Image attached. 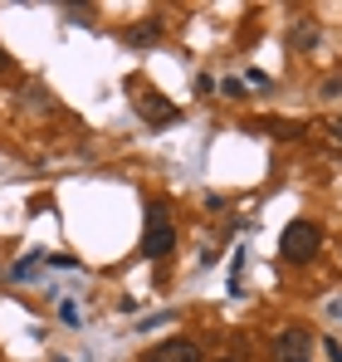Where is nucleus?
<instances>
[{"label": "nucleus", "mask_w": 342, "mask_h": 362, "mask_svg": "<svg viewBox=\"0 0 342 362\" xmlns=\"http://www.w3.org/2000/svg\"><path fill=\"white\" fill-rule=\"evenodd\" d=\"M318 250H323V230H318L313 221H288V226H284V235H279V255H284L288 264H308Z\"/></svg>", "instance_id": "obj_1"}, {"label": "nucleus", "mask_w": 342, "mask_h": 362, "mask_svg": "<svg viewBox=\"0 0 342 362\" xmlns=\"http://www.w3.org/2000/svg\"><path fill=\"white\" fill-rule=\"evenodd\" d=\"M176 250V226H171L167 206H152L147 211V235H142V255L147 259H167Z\"/></svg>", "instance_id": "obj_2"}, {"label": "nucleus", "mask_w": 342, "mask_h": 362, "mask_svg": "<svg viewBox=\"0 0 342 362\" xmlns=\"http://www.w3.org/2000/svg\"><path fill=\"white\" fill-rule=\"evenodd\" d=\"M308 353H313L308 328H284L279 343H274V362H308Z\"/></svg>", "instance_id": "obj_3"}, {"label": "nucleus", "mask_w": 342, "mask_h": 362, "mask_svg": "<svg viewBox=\"0 0 342 362\" xmlns=\"http://www.w3.org/2000/svg\"><path fill=\"white\" fill-rule=\"evenodd\" d=\"M142 362H201V348H196L191 338H167V343L147 348V358H142Z\"/></svg>", "instance_id": "obj_4"}, {"label": "nucleus", "mask_w": 342, "mask_h": 362, "mask_svg": "<svg viewBox=\"0 0 342 362\" xmlns=\"http://www.w3.org/2000/svg\"><path fill=\"white\" fill-rule=\"evenodd\" d=\"M137 108H142V118H147V122H176V108L162 103V98H152V93H147V98H137Z\"/></svg>", "instance_id": "obj_5"}, {"label": "nucleus", "mask_w": 342, "mask_h": 362, "mask_svg": "<svg viewBox=\"0 0 342 362\" xmlns=\"http://www.w3.org/2000/svg\"><path fill=\"white\" fill-rule=\"evenodd\" d=\"M157 35H162V20H147V25H137V30H127L122 40H127V45H152Z\"/></svg>", "instance_id": "obj_6"}, {"label": "nucleus", "mask_w": 342, "mask_h": 362, "mask_svg": "<svg viewBox=\"0 0 342 362\" xmlns=\"http://www.w3.org/2000/svg\"><path fill=\"white\" fill-rule=\"evenodd\" d=\"M313 45H318V25H313V20H303V25L293 30V49H313Z\"/></svg>", "instance_id": "obj_7"}, {"label": "nucleus", "mask_w": 342, "mask_h": 362, "mask_svg": "<svg viewBox=\"0 0 342 362\" xmlns=\"http://www.w3.org/2000/svg\"><path fill=\"white\" fill-rule=\"evenodd\" d=\"M40 264H45V255H30V259H20V264L10 269V279H30V274H35Z\"/></svg>", "instance_id": "obj_8"}, {"label": "nucleus", "mask_w": 342, "mask_h": 362, "mask_svg": "<svg viewBox=\"0 0 342 362\" xmlns=\"http://www.w3.org/2000/svg\"><path fill=\"white\" fill-rule=\"evenodd\" d=\"M220 93H230V98H240V93H244V78H225V83H220Z\"/></svg>", "instance_id": "obj_9"}, {"label": "nucleus", "mask_w": 342, "mask_h": 362, "mask_svg": "<svg viewBox=\"0 0 342 362\" xmlns=\"http://www.w3.org/2000/svg\"><path fill=\"white\" fill-rule=\"evenodd\" d=\"M196 88H201V93H216V88H220V83H216V78H211V74H196Z\"/></svg>", "instance_id": "obj_10"}, {"label": "nucleus", "mask_w": 342, "mask_h": 362, "mask_svg": "<svg viewBox=\"0 0 342 362\" xmlns=\"http://www.w3.org/2000/svg\"><path fill=\"white\" fill-rule=\"evenodd\" d=\"M0 74H10V54L5 49H0Z\"/></svg>", "instance_id": "obj_11"}, {"label": "nucleus", "mask_w": 342, "mask_h": 362, "mask_svg": "<svg viewBox=\"0 0 342 362\" xmlns=\"http://www.w3.org/2000/svg\"><path fill=\"white\" fill-rule=\"evenodd\" d=\"M333 132H338V137H342V118H338V122H333Z\"/></svg>", "instance_id": "obj_12"}, {"label": "nucleus", "mask_w": 342, "mask_h": 362, "mask_svg": "<svg viewBox=\"0 0 342 362\" xmlns=\"http://www.w3.org/2000/svg\"><path fill=\"white\" fill-rule=\"evenodd\" d=\"M216 362H235V358H216Z\"/></svg>", "instance_id": "obj_13"}, {"label": "nucleus", "mask_w": 342, "mask_h": 362, "mask_svg": "<svg viewBox=\"0 0 342 362\" xmlns=\"http://www.w3.org/2000/svg\"><path fill=\"white\" fill-rule=\"evenodd\" d=\"M54 362H69V358H54Z\"/></svg>", "instance_id": "obj_14"}]
</instances>
